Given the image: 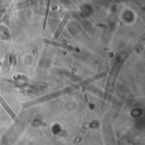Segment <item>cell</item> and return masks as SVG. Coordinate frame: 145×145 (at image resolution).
Returning <instances> with one entry per match:
<instances>
[{
  "label": "cell",
  "mask_w": 145,
  "mask_h": 145,
  "mask_svg": "<svg viewBox=\"0 0 145 145\" xmlns=\"http://www.w3.org/2000/svg\"><path fill=\"white\" fill-rule=\"evenodd\" d=\"M0 104H1V105L3 107V109H4V110L7 111V113L10 115V117L14 120V121H15V122H16V121H18V120H19V119H18V117H17V115H16L15 114V112L11 110V108H10L9 105H8V104L4 101V100H3V99L2 98L1 96H0Z\"/></svg>",
  "instance_id": "obj_3"
},
{
  "label": "cell",
  "mask_w": 145,
  "mask_h": 145,
  "mask_svg": "<svg viewBox=\"0 0 145 145\" xmlns=\"http://www.w3.org/2000/svg\"><path fill=\"white\" fill-rule=\"evenodd\" d=\"M49 3L50 2H48V4L47 6V12H46V15H45V22H44V26H43V29H45V26H46V22H47V18H48V10H49Z\"/></svg>",
  "instance_id": "obj_5"
},
{
  "label": "cell",
  "mask_w": 145,
  "mask_h": 145,
  "mask_svg": "<svg viewBox=\"0 0 145 145\" xmlns=\"http://www.w3.org/2000/svg\"><path fill=\"white\" fill-rule=\"evenodd\" d=\"M44 43L49 44V45H53L55 47H59V48H66L68 50L71 51H75V52H80V49L78 48L74 47L69 45V44H66V43H58V42H54V41H50V40H44Z\"/></svg>",
  "instance_id": "obj_2"
},
{
  "label": "cell",
  "mask_w": 145,
  "mask_h": 145,
  "mask_svg": "<svg viewBox=\"0 0 145 145\" xmlns=\"http://www.w3.org/2000/svg\"><path fill=\"white\" fill-rule=\"evenodd\" d=\"M105 76V73H101V74H99L98 76H95L94 77H92L91 79H88V80L85 81V82H81V83L77 84V85H73V86H71V87L64 88V89H63L61 91L55 92H54V93H52V94H48V95H46V96H44V97H42V98L38 99V100H35V101H33V102L29 103L26 105V107L31 106L32 104H39V103H42V102H45V101H47V100H49V99H54V98H56V97L60 96V95H62V94H66V93H68V92H71V91H74L75 89L78 88L79 87H81L82 85H85V84L92 82H93V81H95V80H98L99 78H101L102 76Z\"/></svg>",
  "instance_id": "obj_1"
},
{
  "label": "cell",
  "mask_w": 145,
  "mask_h": 145,
  "mask_svg": "<svg viewBox=\"0 0 145 145\" xmlns=\"http://www.w3.org/2000/svg\"><path fill=\"white\" fill-rule=\"evenodd\" d=\"M67 21H68V15H66V16H64V20L62 21L61 24H60L59 27L58 28L57 31H56V32H55L54 38H58V37H59V35L60 33H61V31L63 30V27H64V26H66V24Z\"/></svg>",
  "instance_id": "obj_4"
}]
</instances>
